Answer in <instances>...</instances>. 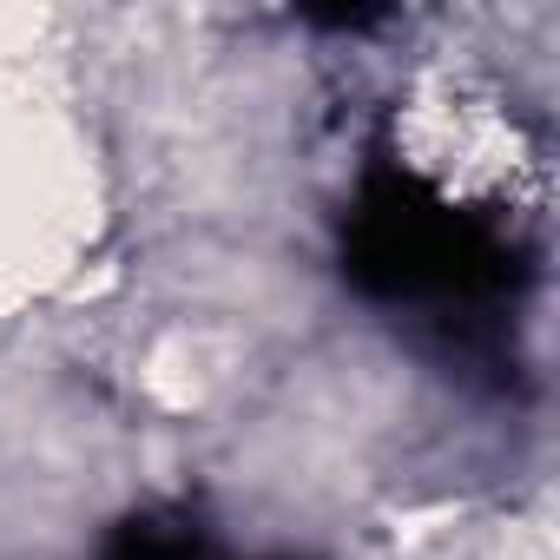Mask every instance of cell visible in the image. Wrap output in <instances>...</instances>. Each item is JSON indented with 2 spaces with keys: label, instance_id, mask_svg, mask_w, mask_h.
Instances as JSON below:
<instances>
[{
  "label": "cell",
  "instance_id": "obj_1",
  "mask_svg": "<svg viewBox=\"0 0 560 560\" xmlns=\"http://www.w3.org/2000/svg\"><path fill=\"white\" fill-rule=\"evenodd\" d=\"M514 244L442 198L429 178L383 165L343 218V270L383 304H488L514 284Z\"/></svg>",
  "mask_w": 560,
  "mask_h": 560
},
{
  "label": "cell",
  "instance_id": "obj_2",
  "mask_svg": "<svg viewBox=\"0 0 560 560\" xmlns=\"http://www.w3.org/2000/svg\"><path fill=\"white\" fill-rule=\"evenodd\" d=\"M106 560H218L198 534L165 527V521H126L106 547Z\"/></svg>",
  "mask_w": 560,
  "mask_h": 560
}]
</instances>
